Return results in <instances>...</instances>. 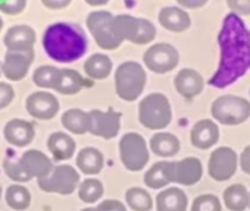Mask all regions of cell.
<instances>
[{"mask_svg":"<svg viewBox=\"0 0 250 211\" xmlns=\"http://www.w3.org/2000/svg\"><path fill=\"white\" fill-rule=\"evenodd\" d=\"M47 148L55 160L66 161L74 157L77 151V142L69 134L56 131L50 134V137L47 138Z\"/></svg>","mask_w":250,"mask_h":211,"instance_id":"cell-22","label":"cell"},{"mask_svg":"<svg viewBox=\"0 0 250 211\" xmlns=\"http://www.w3.org/2000/svg\"><path fill=\"white\" fill-rule=\"evenodd\" d=\"M80 172L71 164H58L53 166L52 172L37 179V185L43 192L47 193H59V195H71L77 191L80 185Z\"/></svg>","mask_w":250,"mask_h":211,"instance_id":"cell-9","label":"cell"},{"mask_svg":"<svg viewBox=\"0 0 250 211\" xmlns=\"http://www.w3.org/2000/svg\"><path fill=\"white\" fill-rule=\"evenodd\" d=\"M2 28H3V19L0 18V31H2Z\"/></svg>","mask_w":250,"mask_h":211,"instance_id":"cell-47","label":"cell"},{"mask_svg":"<svg viewBox=\"0 0 250 211\" xmlns=\"http://www.w3.org/2000/svg\"><path fill=\"white\" fill-rule=\"evenodd\" d=\"M96 211H127V205L119 199H103L97 204Z\"/></svg>","mask_w":250,"mask_h":211,"instance_id":"cell-40","label":"cell"},{"mask_svg":"<svg viewBox=\"0 0 250 211\" xmlns=\"http://www.w3.org/2000/svg\"><path fill=\"white\" fill-rule=\"evenodd\" d=\"M5 201L15 211H25L31 204V192L22 183H12L5 191Z\"/></svg>","mask_w":250,"mask_h":211,"instance_id":"cell-28","label":"cell"},{"mask_svg":"<svg viewBox=\"0 0 250 211\" xmlns=\"http://www.w3.org/2000/svg\"><path fill=\"white\" fill-rule=\"evenodd\" d=\"M78 198L85 204H96L102 199L104 193V186L100 179L97 177H85L80 182L78 188Z\"/></svg>","mask_w":250,"mask_h":211,"instance_id":"cell-32","label":"cell"},{"mask_svg":"<svg viewBox=\"0 0 250 211\" xmlns=\"http://www.w3.org/2000/svg\"><path fill=\"white\" fill-rule=\"evenodd\" d=\"M44 53L55 62L72 63L81 59L88 50V41L83 28L71 22H56L44 30Z\"/></svg>","mask_w":250,"mask_h":211,"instance_id":"cell-2","label":"cell"},{"mask_svg":"<svg viewBox=\"0 0 250 211\" xmlns=\"http://www.w3.org/2000/svg\"><path fill=\"white\" fill-rule=\"evenodd\" d=\"M88 115V132L93 137H99L103 140H113L118 137L121 129L122 115L113 109L97 110L93 109L87 112Z\"/></svg>","mask_w":250,"mask_h":211,"instance_id":"cell-11","label":"cell"},{"mask_svg":"<svg viewBox=\"0 0 250 211\" xmlns=\"http://www.w3.org/2000/svg\"><path fill=\"white\" fill-rule=\"evenodd\" d=\"M84 2L90 6H104L110 2V0H84Z\"/></svg>","mask_w":250,"mask_h":211,"instance_id":"cell-44","label":"cell"},{"mask_svg":"<svg viewBox=\"0 0 250 211\" xmlns=\"http://www.w3.org/2000/svg\"><path fill=\"white\" fill-rule=\"evenodd\" d=\"M156 211H187L188 198L181 188H164L155 199Z\"/></svg>","mask_w":250,"mask_h":211,"instance_id":"cell-21","label":"cell"},{"mask_svg":"<svg viewBox=\"0 0 250 211\" xmlns=\"http://www.w3.org/2000/svg\"><path fill=\"white\" fill-rule=\"evenodd\" d=\"M27 6V0H8L5 3H0V12L6 15H20Z\"/></svg>","mask_w":250,"mask_h":211,"instance_id":"cell-38","label":"cell"},{"mask_svg":"<svg viewBox=\"0 0 250 211\" xmlns=\"http://www.w3.org/2000/svg\"><path fill=\"white\" fill-rule=\"evenodd\" d=\"M238 166L241 167V170L250 176V145H247L243 153L238 157Z\"/></svg>","mask_w":250,"mask_h":211,"instance_id":"cell-41","label":"cell"},{"mask_svg":"<svg viewBox=\"0 0 250 211\" xmlns=\"http://www.w3.org/2000/svg\"><path fill=\"white\" fill-rule=\"evenodd\" d=\"M3 170H5V175L14 183H27L31 180V177L28 176V173L25 172V169L20 160L5 158L3 160Z\"/></svg>","mask_w":250,"mask_h":211,"instance_id":"cell-35","label":"cell"},{"mask_svg":"<svg viewBox=\"0 0 250 211\" xmlns=\"http://www.w3.org/2000/svg\"><path fill=\"white\" fill-rule=\"evenodd\" d=\"M174 87L177 89V92L180 95H183L184 98H194L197 97L203 88H205V79L203 76L194 70V69H181L175 78H174Z\"/></svg>","mask_w":250,"mask_h":211,"instance_id":"cell-19","label":"cell"},{"mask_svg":"<svg viewBox=\"0 0 250 211\" xmlns=\"http://www.w3.org/2000/svg\"><path fill=\"white\" fill-rule=\"evenodd\" d=\"M181 142L177 135L165 131H158L149 141V150L162 158L174 157L180 153Z\"/></svg>","mask_w":250,"mask_h":211,"instance_id":"cell-24","label":"cell"},{"mask_svg":"<svg viewBox=\"0 0 250 211\" xmlns=\"http://www.w3.org/2000/svg\"><path fill=\"white\" fill-rule=\"evenodd\" d=\"M221 62L209 84L225 88L250 69V33L237 15H228L218 37Z\"/></svg>","mask_w":250,"mask_h":211,"instance_id":"cell-1","label":"cell"},{"mask_svg":"<svg viewBox=\"0 0 250 211\" xmlns=\"http://www.w3.org/2000/svg\"><path fill=\"white\" fill-rule=\"evenodd\" d=\"M3 43L8 52H33L36 44V31L30 25H14L6 31Z\"/></svg>","mask_w":250,"mask_h":211,"instance_id":"cell-16","label":"cell"},{"mask_svg":"<svg viewBox=\"0 0 250 211\" xmlns=\"http://www.w3.org/2000/svg\"><path fill=\"white\" fill-rule=\"evenodd\" d=\"M178 5L186 8V9H199L202 6H205L209 0H177Z\"/></svg>","mask_w":250,"mask_h":211,"instance_id":"cell-43","label":"cell"},{"mask_svg":"<svg viewBox=\"0 0 250 211\" xmlns=\"http://www.w3.org/2000/svg\"><path fill=\"white\" fill-rule=\"evenodd\" d=\"M113 70L112 59L103 53H94L84 62V72L90 79L102 81L106 79Z\"/></svg>","mask_w":250,"mask_h":211,"instance_id":"cell-27","label":"cell"},{"mask_svg":"<svg viewBox=\"0 0 250 211\" xmlns=\"http://www.w3.org/2000/svg\"><path fill=\"white\" fill-rule=\"evenodd\" d=\"M15 98V89L9 82H0V110L6 109Z\"/></svg>","mask_w":250,"mask_h":211,"instance_id":"cell-37","label":"cell"},{"mask_svg":"<svg viewBox=\"0 0 250 211\" xmlns=\"http://www.w3.org/2000/svg\"><path fill=\"white\" fill-rule=\"evenodd\" d=\"M75 164L85 176H96L104 167V156L96 147H84L77 153Z\"/></svg>","mask_w":250,"mask_h":211,"instance_id":"cell-23","label":"cell"},{"mask_svg":"<svg viewBox=\"0 0 250 211\" xmlns=\"http://www.w3.org/2000/svg\"><path fill=\"white\" fill-rule=\"evenodd\" d=\"M34 62V50L33 52H6L5 59L2 62V73L6 79L12 82L22 81Z\"/></svg>","mask_w":250,"mask_h":211,"instance_id":"cell-15","label":"cell"},{"mask_svg":"<svg viewBox=\"0 0 250 211\" xmlns=\"http://www.w3.org/2000/svg\"><path fill=\"white\" fill-rule=\"evenodd\" d=\"M25 109L30 116L39 121H52L61 109L59 100L49 91L31 92L25 100Z\"/></svg>","mask_w":250,"mask_h":211,"instance_id":"cell-14","label":"cell"},{"mask_svg":"<svg viewBox=\"0 0 250 211\" xmlns=\"http://www.w3.org/2000/svg\"><path fill=\"white\" fill-rule=\"evenodd\" d=\"M247 208L250 210V191H249V201H247Z\"/></svg>","mask_w":250,"mask_h":211,"instance_id":"cell-46","label":"cell"},{"mask_svg":"<svg viewBox=\"0 0 250 211\" xmlns=\"http://www.w3.org/2000/svg\"><path fill=\"white\" fill-rule=\"evenodd\" d=\"M3 137L11 145L17 148H24L33 142L36 137V129L34 125L25 119H12L3 128Z\"/></svg>","mask_w":250,"mask_h":211,"instance_id":"cell-17","label":"cell"},{"mask_svg":"<svg viewBox=\"0 0 250 211\" xmlns=\"http://www.w3.org/2000/svg\"><path fill=\"white\" fill-rule=\"evenodd\" d=\"M191 211H222V204L216 195L203 193L193 201Z\"/></svg>","mask_w":250,"mask_h":211,"instance_id":"cell-36","label":"cell"},{"mask_svg":"<svg viewBox=\"0 0 250 211\" xmlns=\"http://www.w3.org/2000/svg\"><path fill=\"white\" fill-rule=\"evenodd\" d=\"M249 94H250V91H249Z\"/></svg>","mask_w":250,"mask_h":211,"instance_id":"cell-50","label":"cell"},{"mask_svg":"<svg viewBox=\"0 0 250 211\" xmlns=\"http://www.w3.org/2000/svg\"><path fill=\"white\" fill-rule=\"evenodd\" d=\"M158 21L165 30L171 33H183L188 30L191 25V19L188 14L184 9L177 8V6H167L161 9L158 15Z\"/></svg>","mask_w":250,"mask_h":211,"instance_id":"cell-25","label":"cell"},{"mask_svg":"<svg viewBox=\"0 0 250 211\" xmlns=\"http://www.w3.org/2000/svg\"><path fill=\"white\" fill-rule=\"evenodd\" d=\"M61 69L52 65H42L33 73V82L44 89H55Z\"/></svg>","mask_w":250,"mask_h":211,"instance_id":"cell-34","label":"cell"},{"mask_svg":"<svg viewBox=\"0 0 250 211\" xmlns=\"http://www.w3.org/2000/svg\"><path fill=\"white\" fill-rule=\"evenodd\" d=\"M20 161L31 179H42L47 176L53 169V163L49 158V156L40 150H27L21 156Z\"/></svg>","mask_w":250,"mask_h":211,"instance_id":"cell-20","label":"cell"},{"mask_svg":"<svg viewBox=\"0 0 250 211\" xmlns=\"http://www.w3.org/2000/svg\"><path fill=\"white\" fill-rule=\"evenodd\" d=\"M0 199H2V185H0Z\"/></svg>","mask_w":250,"mask_h":211,"instance_id":"cell-49","label":"cell"},{"mask_svg":"<svg viewBox=\"0 0 250 211\" xmlns=\"http://www.w3.org/2000/svg\"><path fill=\"white\" fill-rule=\"evenodd\" d=\"M118 150L121 163L128 172H142L149 164V144L145 137L137 132H127L122 135L118 144Z\"/></svg>","mask_w":250,"mask_h":211,"instance_id":"cell-5","label":"cell"},{"mask_svg":"<svg viewBox=\"0 0 250 211\" xmlns=\"http://www.w3.org/2000/svg\"><path fill=\"white\" fill-rule=\"evenodd\" d=\"M72 0H42V3L47 8V9H53V11H58V9H63L66 8Z\"/></svg>","mask_w":250,"mask_h":211,"instance_id":"cell-42","label":"cell"},{"mask_svg":"<svg viewBox=\"0 0 250 211\" xmlns=\"http://www.w3.org/2000/svg\"><path fill=\"white\" fill-rule=\"evenodd\" d=\"M80 211H96V208H93V207H87V208H83V210H80Z\"/></svg>","mask_w":250,"mask_h":211,"instance_id":"cell-45","label":"cell"},{"mask_svg":"<svg viewBox=\"0 0 250 211\" xmlns=\"http://www.w3.org/2000/svg\"><path fill=\"white\" fill-rule=\"evenodd\" d=\"M167 170L169 182L181 186H193L203 176V164L197 157H186L178 161H168Z\"/></svg>","mask_w":250,"mask_h":211,"instance_id":"cell-13","label":"cell"},{"mask_svg":"<svg viewBox=\"0 0 250 211\" xmlns=\"http://www.w3.org/2000/svg\"><path fill=\"white\" fill-rule=\"evenodd\" d=\"M227 5L234 12V15H240V17L250 15V0H227Z\"/></svg>","mask_w":250,"mask_h":211,"instance_id":"cell-39","label":"cell"},{"mask_svg":"<svg viewBox=\"0 0 250 211\" xmlns=\"http://www.w3.org/2000/svg\"><path fill=\"white\" fill-rule=\"evenodd\" d=\"M62 126L74 134V135H84L88 132V115L81 109H69L61 118Z\"/></svg>","mask_w":250,"mask_h":211,"instance_id":"cell-29","label":"cell"},{"mask_svg":"<svg viewBox=\"0 0 250 211\" xmlns=\"http://www.w3.org/2000/svg\"><path fill=\"white\" fill-rule=\"evenodd\" d=\"M238 166V156L229 147H218L209 156L208 172L216 182H225L231 179Z\"/></svg>","mask_w":250,"mask_h":211,"instance_id":"cell-12","label":"cell"},{"mask_svg":"<svg viewBox=\"0 0 250 211\" xmlns=\"http://www.w3.org/2000/svg\"><path fill=\"white\" fill-rule=\"evenodd\" d=\"M87 87H91V82L88 79H85L78 70L65 68V69H61L59 72V79H58L55 91L62 95H75L83 88H87Z\"/></svg>","mask_w":250,"mask_h":211,"instance_id":"cell-26","label":"cell"},{"mask_svg":"<svg viewBox=\"0 0 250 211\" xmlns=\"http://www.w3.org/2000/svg\"><path fill=\"white\" fill-rule=\"evenodd\" d=\"M219 128L212 119H202L196 122L190 132L191 145L199 150H209L219 141Z\"/></svg>","mask_w":250,"mask_h":211,"instance_id":"cell-18","label":"cell"},{"mask_svg":"<svg viewBox=\"0 0 250 211\" xmlns=\"http://www.w3.org/2000/svg\"><path fill=\"white\" fill-rule=\"evenodd\" d=\"M115 91L124 101H136L146 88L147 75L142 63L127 60L115 70Z\"/></svg>","mask_w":250,"mask_h":211,"instance_id":"cell-3","label":"cell"},{"mask_svg":"<svg viewBox=\"0 0 250 211\" xmlns=\"http://www.w3.org/2000/svg\"><path fill=\"white\" fill-rule=\"evenodd\" d=\"M210 115L221 125L237 126L250 118V103L243 97L225 94L212 103Z\"/></svg>","mask_w":250,"mask_h":211,"instance_id":"cell-6","label":"cell"},{"mask_svg":"<svg viewBox=\"0 0 250 211\" xmlns=\"http://www.w3.org/2000/svg\"><path fill=\"white\" fill-rule=\"evenodd\" d=\"M222 201L229 211H246L249 201V191L244 185L235 183L225 188Z\"/></svg>","mask_w":250,"mask_h":211,"instance_id":"cell-30","label":"cell"},{"mask_svg":"<svg viewBox=\"0 0 250 211\" xmlns=\"http://www.w3.org/2000/svg\"><path fill=\"white\" fill-rule=\"evenodd\" d=\"M0 76H2V62H0Z\"/></svg>","mask_w":250,"mask_h":211,"instance_id":"cell-48","label":"cell"},{"mask_svg":"<svg viewBox=\"0 0 250 211\" xmlns=\"http://www.w3.org/2000/svg\"><path fill=\"white\" fill-rule=\"evenodd\" d=\"M125 204L133 211H152L155 202L150 192L140 186L128 188L125 192Z\"/></svg>","mask_w":250,"mask_h":211,"instance_id":"cell-31","label":"cell"},{"mask_svg":"<svg viewBox=\"0 0 250 211\" xmlns=\"http://www.w3.org/2000/svg\"><path fill=\"white\" fill-rule=\"evenodd\" d=\"M113 27L122 41H130L139 46L149 44L156 37L155 25L145 18H136L131 15H115Z\"/></svg>","mask_w":250,"mask_h":211,"instance_id":"cell-7","label":"cell"},{"mask_svg":"<svg viewBox=\"0 0 250 211\" xmlns=\"http://www.w3.org/2000/svg\"><path fill=\"white\" fill-rule=\"evenodd\" d=\"M168 161H156L149 167V170L145 173V185L150 189H164L171 182L168 179V170H167Z\"/></svg>","mask_w":250,"mask_h":211,"instance_id":"cell-33","label":"cell"},{"mask_svg":"<svg viewBox=\"0 0 250 211\" xmlns=\"http://www.w3.org/2000/svg\"><path fill=\"white\" fill-rule=\"evenodd\" d=\"M145 66L153 73L164 75L174 70L180 63L178 50L168 43H158L149 47L143 54Z\"/></svg>","mask_w":250,"mask_h":211,"instance_id":"cell-10","label":"cell"},{"mask_svg":"<svg viewBox=\"0 0 250 211\" xmlns=\"http://www.w3.org/2000/svg\"><path fill=\"white\" fill-rule=\"evenodd\" d=\"M113 18L115 15L107 11H96L85 19L90 34L93 35L96 44L103 50H116L124 43L115 31Z\"/></svg>","mask_w":250,"mask_h":211,"instance_id":"cell-8","label":"cell"},{"mask_svg":"<svg viewBox=\"0 0 250 211\" xmlns=\"http://www.w3.org/2000/svg\"><path fill=\"white\" fill-rule=\"evenodd\" d=\"M172 121V107L162 92H152L139 103V122L150 131H162Z\"/></svg>","mask_w":250,"mask_h":211,"instance_id":"cell-4","label":"cell"}]
</instances>
